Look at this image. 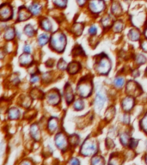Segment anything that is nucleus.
Masks as SVG:
<instances>
[{
  "label": "nucleus",
  "instance_id": "41",
  "mask_svg": "<svg viewBox=\"0 0 147 165\" xmlns=\"http://www.w3.org/2000/svg\"><path fill=\"white\" fill-rule=\"evenodd\" d=\"M138 143H139V141L137 140V139H134V138H131L130 139V142H129V146L131 147V148H135L136 146H137V145H138Z\"/></svg>",
  "mask_w": 147,
  "mask_h": 165
},
{
  "label": "nucleus",
  "instance_id": "16",
  "mask_svg": "<svg viewBox=\"0 0 147 165\" xmlns=\"http://www.w3.org/2000/svg\"><path fill=\"white\" fill-rule=\"evenodd\" d=\"M65 100H66V102L69 104L71 103L74 99V95L73 92H72V90L71 88L70 85H66L65 87Z\"/></svg>",
  "mask_w": 147,
  "mask_h": 165
},
{
  "label": "nucleus",
  "instance_id": "38",
  "mask_svg": "<svg viewBox=\"0 0 147 165\" xmlns=\"http://www.w3.org/2000/svg\"><path fill=\"white\" fill-rule=\"evenodd\" d=\"M140 126L141 128L144 130V132H146L147 133V114L143 117V119L140 121Z\"/></svg>",
  "mask_w": 147,
  "mask_h": 165
},
{
  "label": "nucleus",
  "instance_id": "39",
  "mask_svg": "<svg viewBox=\"0 0 147 165\" xmlns=\"http://www.w3.org/2000/svg\"><path fill=\"white\" fill-rule=\"evenodd\" d=\"M31 96H33L34 98H40L41 96H42V92L41 90H39L38 89H34L31 91Z\"/></svg>",
  "mask_w": 147,
  "mask_h": 165
},
{
  "label": "nucleus",
  "instance_id": "30",
  "mask_svg": "<svg viewBox=\"0 0 147 165\" xmlns=\"http://www.w3.org/2000/svg\"><path fill=\"white\" fill-rule=\"evenodd\" d=\"M135 61L138 65H142L144 63L146 62V58L144 56L143 54H137L136 55V58H135Z\"/></svg>",
  "mask_w": 147,
  "mask_h": 165
},
{
  "label": "nucleus",
  "instance_id": "13",
  "mask_svg": "<svg viewBox=\"0 0 147 165\" xmlns=\"http://www.w3.org/2000/svg\"><path fill=\"white\" fill-rule=\"evenodd\" d=\"M19 62L23 66H30L33 62V58L30 54H23L19 58Z\"/></svg>",
  "mask_w": 147,
  "mask_h": 165
},
{
  "label": "nucleus",
  "instance_id": "28",
  "mask_svg": "<svg viewBox=\"0 0 147 165\" xmlns=\"http://www.w3.org/2000/svg\"><path fill=\"white\" fill-rule=\"evenodd\" d=\"M123 28H124V24H123V23L122 22H120V21H117V22H115V24H114V26H113V29H114V31L115 32H120V31H122V29H123Z\"/></svg>",
  "mask_w": 147,
  "mask_h": 165
},
{
  "label": "nucleus",
  "instance_id": "43",
  "mask_svg": "<svg viewBox=\"0 0 147 165\" xmlns=\"http://www.w3.org/2000/svg\"><path fill=\"white\" fill-rule=\"evenodd\" d=\"M96 32H97V28L95 27V26H91V27L89 28V33L90 35H96Z\"/></svg>",
  "mask_w": 147,
  "mask_h": 165
},
{
  "label": "nucleus",
  "instance_id": "4",
  "mask_svg": "<svg viewBox=\"0 0 147 165\" xmlns=\"http://www.w3.org/2000/svg\"><path fill=\"white\" fill-rule=\"evenodd\" d=\"M110 69H111V63H110L109 59L107 56H103L100 59V61L98 62L96 70L97 71L99 74L106 75L109 72Z\"/></svg>",
  "mask_w": 147,
  "mask_h": 165
},
{
  "label": "nucleus",
  "instance_id": "6",
  "mask_svg": "<svg viewBox=\"0 0 147 165\" xmlns=\"http://www.w3.org/2000/svg\"><path fill=\"white\" fill-rule=\"evenodd\" d=\"M140 86L134 81H130L127 84V93L131 96H138L141 94Z\"/></svg>",
  "mask_w": 147,
  "mask_h": 165
},
{
  "label": "nucleus",
  "instance_id": "12",
  "mask_svg": "<svg viewBox=\"0 0 147 165\" xmlns=\"http://www.w3.org/2000/svg\"><path fill=\"white\" fill-rule=\"evenodd\" d=\"M30 11H28L24 6L21 7L19 10L18 13V21L19 22H24L31 17V14L30 12Z\"/></svg>",
  "mask_w": 147,
  "mask_h": 165
},
{
  "label": "nucleus",
  "instance_id": "21",
  "mask_svg": "<svg viewBox=\"0 0 147 165\" xmlns=\"http://www.w3.org/2000/svg\"><path fill=\"white\" fill-rule=\"evenodd\" d=\"M41 7L39 4L37 3H34V4H32L30 7V11L31 13L33 15H39L41 12Z\"/></svg>",
  "mask_w": 147,
  "mask_h": 165
},
{
  "label": "nucleus",
  "instance_id": "20",
  "mask_svg": "<svg viewBox=\"0 0 147 165\" xmlns=\"http://www.w3.org/2000/svg\"><path fill=\"white\" fill-rule=\"evenodd\" d=\"M8 116L10 120H17L20 116V112L19 110L15 108H12L9 110L8 112Z\"/></svg>",
  "mask_w": 147,
  "mask_h": 165
},
{
  "label": "nucleus",
  "instance_id": "2",
  "mask_svg": "<svg viewBox=\"0 0 147 165\" xmlns=\"http://www.w3.org/2000/svg\"><path fill=\"white\" fill-rule=\"evenodd\" d=\"M92 89H93L92 82L86 78H84L77 85V92H78L79 96L84 97V98L88 97L91 94Z\"/></svg>",
  "mask_w": 147,
  "mask_h": 165
},
{
  "label": "nucleus",
  "instance_id": "5",
  "mask_svg": "<svg viewBox=\"0 0 147 165\" xmlns=\"http://www.w3.org/2000/svg\"><path fill=\"white\" fill-rule=\"evenodd\" d=\"M89 8L91 12L98 14L105 9V4L103 0H89Z\"/></svg>",
  "mask_w": 147,
  "mask_h": 165
},
{
  "label": "nucleus",
  "instance_id": "24",
  "mask_svg": "<svg viewBox=\"0 0 147 165\" xmlns=\"http://www.w3.org/2000/svg\"><path fill=\"white\" fill-rule=\"evenodd\" d=\"M130 136L127 133H122L121 135H120V142H121V144L123 145H129V142H130Z\"/></svg>",
  "mask_w": 147,
  "mask_h": 165
},
{
  "label": "nucleus",
  "instance_id": "51",
  "mask_svg": "<svg viewBox=\"0 0 147 165\" xmlns=\"http://www.w3.org/2000/svg\"><path fill=\"white\" fill-rule=\"evenodd\" d=\"M145 35H146V36L147 37V28H146V31H145Z\"/></svg>",
  "mask_w": 147,
  "mask_h": 165
},
{
  "label": "nucleus",
  "instance_id": "25",
  "mask_svg": "<svg viewBox=\"0 0 147 165\" xmlns=\"http://www.w3.org/2000/svg\"><path fill=\"white\" fill-rule=\"evenodd\" d=\"M73 29V32L77 35H80L84 30V25L81 24V23H76L72 28Z\"/></svg>",
  "mask_w": 147,
  "mask_h": 165
},
{
  "label": "nucleus",
  "instance_id": "19",
  "mask_svg": "<svg viewBox=\"0 0 147 165\" xmlns=\"http://www.w3.org/2000/svg\"><path fill=\"white\" fill-rule=\"evenodd\" d=\"M128 37H129V39L132 41H138V40H139V38H140V33H139V31L138 29L132 28V29H131V30L129 31V33H128Z\"/></svg>",
  "mask_w": 147,
  "mask_h": 165
},
{
  "label": "nucleus",
  "instance_id": "53",
  "mask_svg": "<svg viewBox=\"0 0 147 165\" xmlns=\"http://www.w3.org/2000/svg\"><path fill=\"white\" fill-rule=\"evenodd\" d=\"M146 74H147V68H146Z\"/></svg>",
  "mask_w": 147,
  "mask_h": 165
},
{
  "label": "nucleus",
  "instance_id": "46",
  "mask_svg": "<svg viewBox=\"0 0 147 165\" xmlns=\"http://www.w3.org/2000/svg\"><path fill=\"white\" fill-rule=\"evenodd\" d=\"M141 48L147 53V41H144L141 43Z\"/></svg>",
  "mask_w": 147,
  "mask_h": 165
},
{
  "label": "nucleus",
  "instance_id": "49",
  "mask_svg": "<svg viewBox=\"0 0 147 165\" xmlns=\"http://www.w3.org/2000/svg\"><path fill=\"white\" fill-rule=\"evenodd\" d=\"M77 4H78L79 5H84V4H85L86 0H77Z\"/></svg>",
  "mask_w": 147,
  "mask_h": 165
},
{
  "label": "nucleus",
  "instance_id": "22",
  "mask_svg": "<svg viewBox=\"0 0 147 165\" xmlns=\"http://www.w3.org/2000/svg\"><path fill=\"white\" fill-rule=\"evenodd\" d=\"M112 12L117 16H120L122 13V9H121L120 4L117 2H115L112 5Z\"/></svg>",
  "mask_w": 147,
  "mask_h": 165
},
{
  "label": "nucleus",
  "instance_id": "40",
  "mask_svg": "<svg viewBox=\"0 0 147 165\" xmlns=\"http://www.w3.org/2000/svg\"><path fill=\"white\" fill-rule=\"evenodd\" d=\"M66 66H67V65H66V63H65V61L64 60V59H60L59 62V64H58V68L59 70H65V69L66 68Z\"/></svg>",
  "mask_w": 147,
  "mask_h": 165
},
{
  "label": "nucleus",
  "instance_id": "52",
  "mask_svg": "<svg viewBox=\"0 0 147 165\" xmlns=\"http://www.w3.org/2000/svg\"><path fill=\"white\" fill-rule=\"evenodd\" d=\"M146 164H147V156H146Z\"/></svg>",
  "mask_w": 147,
  "mask_h": 165
},
{
  "label": "nucleus",
  "instance_id": "15",
  "mask_svg": "<svg viewBox=\"0 0 147 165\" xmlns=\"http://www.w3.org/2000/svg\"><path fill=\"white\" fill-rule=\"evenodd\" d=\"M80 68H81L80 64L77 63V62H76V61H73V62L70 63V64L67 66V71H68L70 74L73 75V74L77 73V72L79 71Z\"/></svg>",
  "mask_w": 147,
  "mask_h": 165
},
{
  "label": "nucleus",
  "instance_id": "11",
  "mask_svg": "<svg viewBox=\"0 0 147 165\" xmlns=\"http://www.w3.org/2000/svg\"><path fill=\"white\" fill-rule=\"evenodd\" d=\"M134 98L133 96H127L122 100L121 105H122V109L126 112H129L132 109L133 106H134Z\"/></svg>",
  "mask_w": 147,
  "mask_h": 165
},
{
  "label": "nucleus",
  "instance_id": "32",
  "mask_svg": "<svg viewBox=\"0 0 147 165\" xmlns=\"http://www.w3.org/2000/svg\"><path fill=\"white\" fill-rule=\"evenodd\" d=\"M84 108V102L82 100H77L74 103V109L77 111H80Z\"/></svg>",
  "mask_w": 147,
  "mask_h": 165
},
{
  "label": "nucleus",
  "instance_id": "17",
  "mask_svg": "<svg viewBox=\"0 0 147 165\" xmlns=\"http://www.w3.org/2000/svg\"><path fill=\"white\" fill-rule=\"evenodd\" d=\"M58 126H59V123H58V120L54 117H52L49 121H48V125H47V127L49 129V131L51 133H53L55 132L57 129H58Z\"/></svg>",
  "mask_w": 147,
  "mask_h": 165
},
{
  "label": "nucleus",
  "instance_id": "48",
  "mask_svg": "<svg viewBox=\"0 0 147 165\" xmlns=\"http://www.w3.org/2000/svg\"><path fill=\"white\" fill-rule=\"evenodd\" d=\"M24 52L25 53H27V54H30V52H31V48H30V46L29 45H25L24 46Z\"/></svg>",
  "mask_w": 147,
  "mask_h": 165
},
{
  "label": "nucleus",
  "instance_id": "47",
  "mask_svg": "<svg viewBox=\"0 0 147 165\" xmlns=\"http://www.w3.org/2000/svg\"><path fill=\"white\" fill-rule=\"evenodd\" d=\"M69 164H79L80 162H79L77 158H72L71 161H69Z\"/></svg>",
  "mask_w": 147,
  "mask_h": 165
},
{
  "label": "nucleus",
  "instance_id": "31",
  "mask_svg": "<svg viewBox=\"0 0 147 165\" xmlns=\"http://www.w3.org/2000/svg\"><path fill=\"white\" fill-rule=\"evenodd\" d=\"M114 83L115 85V87L117 88H121L124 83H125V79L121 77H118V78H115V81H114Z\"/></svg>",
  "mask_w": 147,
  "mask_h": 165
},
{
  "label": "nucleus",
  "instance_id": "27",
  "mask_svg": "<svg viewBox=\"0 0 147 165\" xmlns=\"http://www.w3.org/2000/svg\"><path fill=\"white\" fill-rule=\"evenodd\" d=\"M102 24L104 28H108L112 24V18L109 16H106L102 20Z\"/></svg>",
  "mask_w": 147,
  "mask_h": 165
},
{
  "label": "nucleus",
  "instance_id": "37",
  "mask_svg": "<svg viewBox=\"0 0 147 165\" xmlns=\"http://www.w3.org/2000/svg\"><path fill=\"white\" fill-rule=\"evenodd\" d=\"M53 3L59 8H65L67 4V0H53Z\"/></svg>",
  "mask_w": 147,
  "mask_h": 165
},
{
  "label": "nucleus",
  "instance_id": "10",
  "mask_svg": "<svg viewBox=\"0 0 147 165\" xmlns=\"http://www.w3.org/2000/svg\"><path fill=\"white\" fill-rule=\"evenodd\" d=\"M47 102L51 105H57L60 102V96L57 90H52L46 96Z\"/></svg>",
  "mask_w": 147,
  "mask_h": 165
},
{
  "label": "nucleus",
  "instance_id": "8",
  "mask_svg": "<svg viewBox=\"0 0 147 165\" xmlns=\"http://www.w3.org/2000/svg\"><path fill=\"white\" fill-rule=\"evenodd\" d=\"M12 17V9L9 4H3L0 8V19L4 22Z\"/></svg>",
  "mask_w": 147,
  "mask_h": 165
},
{
  "label": "nucleus",
  "instance_id": "14",
  "mask_svg": "<svg viewBox=\"0 0 147 165\" xmlns=\"http://www.w3.org/2000/svg\"><path fill=\"white\" fill-rule=\"evenodd\" d=\"M30 134L34 140H39L41 138V131L36 124H34L30 127Z\"/></svg>",
  "mask_w": 147,
  "mask_h": 165
},
{
  "label": "nucleus",
  "instance_id": "54",
  "mask_svg": "<svg viewBox=\"0 0 147 165\" xmlns=\"http://www.w3.org/2000/svg\"><path fill=\"white\" fill-rule=\"evenodd\" d=\"M146 150H147V146H146Z\"/></svg>",
  "mask_w": 147,
  "mask_h": 165
},
{
  "label": "nucleus",
  "instance_id": "26",
  "mask_svg": "<svg viewBox=\"0 0 147 165\" xmlns=\"http://www.w3.org/2000/svg\"><path fill=\"white\" fill-rule=\"evenodd\" d=\"M48 40H49L48 35H46V34H42V35H40L39 38H38V43H39L40 46H44V45H46V44L47 43Z\"/></svg>",
  "mask_w": 147,
  "mask_h": 165
},
{
  "label": "nucleus",
  "instance_id": "1",
  "mask_svg": "<svg viewBox=\"0 0 147 165\" xmlns=\"http://www.w3.org/2000/svg\"><path fill=\"white\" fill-rule=\"evenodd\" d=\"M50 44L55 51L61 53L65 50V47L66 46V38L63 33L57 32L53 35Z\"/></svg>",
  "mask_w": 147,
  "mask_h": 165
},
{
  "label": "nucleus",
  "instance_id": "35",
  "mask_svg": "<svg viewBox=\"0 0 147 165\" xmlns=\"http://www.w3.org/2000/svg\"><path fill=\"white\" fill-rule=\"evenodd\" d=\"M22 105L24 107V108H30V105H31V99L29 96H25L23 98L22 100Z\"/></svg>",
  "mask_w": 147,
  "mask_h": 165
},
{
  "label": "nucleus",
  "instance_id": "50",
  "mask_svg": "<svg viewBox=\"0 0 147 165\" xmlns=\"http://www.w3.org/2000/svg\"><path fill=\"white\" fill-rule=\"evenodd\" d=\"M139 75V72L138 71V70H135V71H132V76L133 77H138Z\"/></svg>",
  "mask_w": 147,
  "mask_h": 165
},
{
  "label": "nucleus",
  "instance_id": "45",
  "mask_svg": "<svg viewBox=\"0 0 147 165\" xmlns=\"http://www.w3.org/2000/svg\"><path fill=\"white\" fill-rule=\"evenodd\" d=\"M130 121V116L128 114H125L123 116V122L126 124H128Z\"/></svg>",
  "mask_w": 147,
  "mask_h": 165
},
{
  "label": "nucleus",
  "instance_id": "36",
  "mask_svg": "<svg viewBox=\"0 0 147 165\" xmlns=\"http://www.w3.org/2000/svg\"><path fill=\"white\" fill-rule=\"evenodd\" d=\"M69 142L72 145H77L79 143V138L77 135H72L69 138Z\"/></svg>",
  "mask_w": 147,
  "mask_h": 165
},
{
  "label": "nucleus",
  "instance_id": "42",
  "mask_svg": "<svg viewBox=\"0 0 147 165\" xmlns=\"http://www.w3.org/2000/svg\"><path fill=\"white\" fill-rule=\"evenodd\" d=\"M73 54L75 55H83L84 54V52H83L82 48L80 47H75L74 48Z\"/></svg>",
  "mask_w": 147,
  "mask_h": 165
},
{
  "label": "nucleus",
  "instance_id": "18",
  "mask_svg": "<svg viewBox=\"0 0 147 165\" xmlns=\"http://www.w3.org/2000/svg\"><path fill=\"white\" fill-rule=\"evenodd\" d=\"M15 31L13 28H8L5 30L4 35V39H5L6 41H12V40L14 39V37H15Z\"/></svg>",
  "mask_w": 147,
  "mask_h": 165
},
{
  "label": "nucleus",
  "instance_id": "34",
  "mask_svg": "<svg viewBox=\"0 0 147 165\" xmlns=\"http://www.w3.org/2000/svg\"><path fill=\"white\" fill-rule=\"evenodd\" d=\"M91 164L98 165V164H104V160L101 157H94L91 160Z\"/></svg>",
  "mask_w": 147,
  "mask_h": 165
},
{
  "label": "nucleus",
  "instance_id": "9",
  "mask_svg": "<svg viewBox=\"0 0 147 165\" xmlns=\"http://www.w3.org/2000/svg\"><path fill=\"white\" fill-rule=\"evenodd\" d=\"M107 101L106 95L103 91H98L96 94V97L95 99V108L98 111L102 109Z\"/></svg>",
  "mask_w": 147,
  "mask_h": 165
},
{
  "label": "nucleus",
  "instance_id": "7",
  "mask_svg": "<svg viewBox=\"0 0 147 165\" xmlns=\"http://www.w3.org/2000/svg\"><path fill=\"white\" fill-rule=\"evenodd\" d=\"M54 142H55V145H57V147L61 151H65L68 146L67 138L65 137V135L62 133H58L56 135V137L54 138Z\"/></svg>",
  "mask_w": 147,
  "mask_h": 165
},
{
  "label": "nucleus",
  "instance_id": "3",
  "mask_svg": "<svg viewBox=\"0 0 147 165\" xmlns=\"http://www.w3.org/2000/svg\"><path fill=\"white\" fill-rule=\"evenodd\" d=\"M97 151V145L94 140L86 139L81 147V154L84 156H92Z\"/></svg>",
  "mask_w": 147,
  "mask_h": 165
},
{
  "label": "nucleus",
  "instance_id": "23",
  "mask_svg": "<svg viewBox=\"0 0 147 165\" xmlns=\"http://www.w3.org/2000/svg\"><path fill=\"white\" fill-rule=\"evenodd\" d=\"M41 28L43 29L46 30V31H51L52 30V27H53L51 22L48 19H43L41 22Z\"/></svg>",
  "mask_w": 147,
  "mask_h": 165
},
{
  "label": "nucleus",
  "instance_id": "29",
  "mask_svg": "<svg viewBox=\"0 0 147 165\" xmlns=\"http://www.w3.org/2000/svg\"><path fill=\"white\" fill-rule=\"evenodd\" d=\"M24 33H25L28 36L32 37V36L34 35V28L32 27L30 24H28V25L25 26V28H24Z\"/></svg>",
  "mask_w": 147,
  "mask_h": 165
},
{
  "label": "nucleus",
  "instance_id": "44",
  "mask_svg": "<svg viewBox=\"0 0 147 165\" xmlns=\"http://www.w3.org/2000/svg\"><path fill=\"white\" fill-rule=\"evenodd\" d=\"M39 80H40V78H39L38 76H36V75H33L32 78H31V79H30V82H32V83H35V82H38Z\"/></svg>",
  "mask_w": 147,
  "mask_h": 165
},
{
  "label": "nucleus",
  "instance_id": "33",
  "mask_svg": "<svg viewBox=\"0 0 147 165\" xmlns=\"http://www.w3.org/2000/svg\"><path fill=\"white\" fill-rule=\"evenodd\" d=\"M115 114V109H114V108L108 109V111H107V113H106V115H105V116H106V119H107L108 121H111V120L113 119Z\"/></svg>",
  "mask_w": 147,
  "mask_h": 165
}]
</instances>
